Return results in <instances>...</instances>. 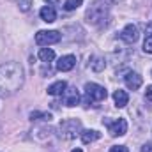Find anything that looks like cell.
<instances>
[{"instance_id":"obj_1","label":"cell","mask_w":152,"mask_h":152,"mask_svg":"<svg viewBox=\"0 0 152 152\" xmlns=\"http://www.w3.org/2000/svg\"><path fill=\"white\" fill-rule=\"evenodd\" d=\"M25 81L23 67L18 62L0 64V97H9L16 94Z\"/></svg>"},{"instance_id":"obj_2","label":"cell","mask_w":152,"mask_h":152,"mask_svg":"<svg viewBox=\"0 0 152 152\" xmlns=\"http://www.w3.org/2000/svg\"><path fill=\"white\" fill-rule=\"evenodd\" d=\"M108 14H110V5H108V2H104V0H96V2L87 9L85 18H87V21L92 23V25H101V23H104V21L108 20Z\"/></svg>"},{"instance_id":"obj_3","label":"cell","mask_w":152,"mask_h":152,"mask_svg":"<svg viewBox=\"0 0 152 152\" xmlns=\"http://www.w3.org/2000/svg\"><path fill=\"white\" fill-rule=\"evenodd\" d=\"M60 134L66 140H75L78 134H81V122L78 118H66L60 122Z\"/></svg>"},{"instance_id":"obj_4","label":"cell","mask_w":152,"mask_h":152,"mask_svg":"<svg viewBox=\"0 0 152 152\" xmlns=\"http://www.w3.org/2000/svg\"><path fill=\"white\" fill-rule=\"evenodd\" d=\"M108 92L104 87L97 85V83H87L85 85V101L87 103H97V101H103L106 99Z\"/></svg>"},{"instance_id":"obj_5","label":"cell","mask_w":152,"mask_h":152,"mask_svg":"<svg viewBox=\"0 0 152 152\" xmlns=\"http://www.w3.org/2000/svg\"><path fill=\"white\" fill-rule=\"evenodd\" d=\"M62 39V34L57 32V30H39L36 34V42L39 46H50V44H55Z\"/></svg>"},{"instance_id":"obj_6","label":"cell","mask_w":152,"mask_h":152,"mask_svg":"<svg viewBox=\"0 0 152 152\" xmlns=\"http://www.w3.org/2000/svg\"><path fill=\"white\" fill-rule=\"evenodd\" d=\"M104 124L108 126V133L112 136H124L127 133V120L126 118H117L113 122L104 120Z\"/></svg>"},{"instance_id":"obj_7","label":"cell","mask_w":152,"mask_h":152,"mask_svg":"<svg viewBox=\"0 0 152 152\" xmlns=\"http://www.w3.org/2000/svg\"><path fill=\"white\" fill-rule=\"evenodd\" d=\"M138 28H136V25H133V23H129V25H126L124 27V30L120 32V39L122 41H126L127 44H134L136 41H138Z\"/></svg>"},{"instance_id":"obj_8","label":"cell","mask_w":152,"mask_h":152,"mask_svg":"<svg viewBox=\"0 0 152 152\" xmlns=\"http://www.w3.org/2000/svg\"><path fill=\"white\" fill-rule=\"evenodd\" d=\"M75 66H76V57L75 55H64V57H60L58 62H57V69L62 71V73L71 71Z\"/></svg>"},{"instance_id":"obj_9","label":"cell","mask_w":152,"mask_h":152,"mask_svg":"<svg viewBox=\"0 0 152 152\" xmlns=\"http://www.w3.org/2000/svg\"><path fill=\"white\" fill-rule=\"evenodd\" d=\"M124 81H126V87L129 88V90H138L140 87H142V76L138 75V73H133V71H129L127 75L124 76Z\"/></svg>"},{"instance_id":"obj_10","label":"cell","mask_w":152,"mask_h":152,"mask_svg":"<svg viewBox=\"0 0 152 152\" xmlns=\"http://www.w3.org/2000/svg\"><path fill=\"white\" fill-rule=\"evenodd\" d=\"M64 103L66 106H76L80 104V92L76 90L75 87H67L64 92Z\"/></svg>"},{"instance_id":"obj_11","label":"cell","mask_w":152,"mask_h":152,"mask_svg":"<svg viewBox=\"0 0 152 152\" xmlns=\"http://www.w3.org/2000/svg\"><path fill=\"white\" fill-rule=\"evenodd\" d=\"M88 67H90L92 71H96V73H101V71L106 67L104 57H101V55H92V57L88 58Z\"/></svg>"},{"instance_id":"obj_12","label":"cell","mask_w":152,"mask_h":152,"mask_svg":"<svg viewBox=\"0 0 152 152\" xmlns=\"http://www.w3.org/2000/svg\"><path fill=\"white\" fill-rule=\"evenodd\" d=\"M39 16H41V20L46 21V23H53V21L57 20V12H55L53 5H44V7L39 11Z\"/></svg>"},{"instance_id":"obj_13","label":"cell","mask_w":152,"mask_h":152,"mask_svg":"<svg viewBox=\"0 0 152 152\" xmlns=\"http://www.w3.org/2000/svg\"><path fill=\"white\" fill-rule=\"evenodd\" d=\"M66 88H67V83L64 80H60V81H55L48 87V94L50 96H62L66 92Z\"/></svg>"},{"instance_id":"obj_14","label":"cell","mask_w":152,"mask_h":152,"mask_svg":"<svg viewBox=\"0 0 152 152\" xmlns=\"http://www.w3.org/2000/svg\"><path fill=\"white\" fill-rule=\"evenodd\" d=\"M113 101H115V106L117 108H124L127 103H129V96L126 94V90H115L113 92Z\"/></svg>"},{"instance_id":"obj_15","label":"cell","mask_w":152,"mask_h":152,"mask_svg":"<svg viewBox=\"0 0 152 152\" xmlns=\"http://www.w3.org/2000/svg\"><path fill=\"white\" fill-rule=\"evenodd\" d=\"M81 142L83 143H92V142H96V140H99V133L97 131H94V129H85V131H81Z\"/></svg>"},{"instance_id":"obj_16","label":"cell","mask_w":152,"mask_h":152,"mask_svg":"<svg viewBox=\"0 0 152 152\" xmlns=\"http://www.w3.org/2000/svg\"><path fill=\"white\" fill-rule=\"evenodd\" d=\"M39 58H41L42 62H51V60L55 58V51H53L51 48H41V50H39Z\"/></svg>"},{"instance_id":"obj_17","label":"cell","mask_w":152,"mask_h":152,"mask_svg":"<svg viewBox=\"0 0 152 152\" xmlns=\"http://www.w3.org/2000/svg\"><path fill=\"white\" fill-rule=\"evenodd\" d=\"M30 120H51V115L46 112H32L30 113Z\"/></svg>"},{"instance_id":"obj_18","label":"cell","mask_w":152,"mask_h":152,"mask_svg":"<svg viewBox=\"0 0 152 152\" xmlns=\"http://www.w3.org/2000/svg\"><path fill=\"white\" fill-rule=\"evenodd\" d=\"M83 4V0H66L64 2V9L66 11H75V9H78L80 5Z\"/></svg>"},{"instance_id":"obj_19","label":"cell","mask_w":152,"mask_h":152,"mask_svg":"<svg viewBox=\"0 0 152 152\" xmlns=\"http://www.w3.org/2000/svg\"><path fill=\"white\" fill-rule=\"evenodd\" d=\"M143 51L145 53H152V34H149L145 41H143Z\"/></svg>"},{"instance_id":"obj_20","label":"cell","mask_w":152,"mask_h":152,"mask_svg":"<svg viewBox=\"0 0 152 152\" xmlns=\"http://www.w3.org/2000/svg\"><path fill=\"white\" fill-rule=\"evenodd\" d=\"M18 5H20V9L23 12H27L30 9V5H32V0H18Z\"/></svg>"},{"instance_id":"obj_21","label":"cell","mask_w":152,"mask_h":152,"mask_svg":"<svg viewBox=\"0 0 152 152\" xmlns=\"http://www.w3.org/2000/svg\"><path fill=\"white\" fill-rule=\"evenodd\" d=\"M110 152H129V151H127L126 145H113V147L110 149Z\"/></svg>"},{"instance_id":"obj_22","label":"cell","mask_w":152,"mask_h":152,"mask_svg":"<svg viewBox=\"0 0 152 152\" xmlns=\"http://www.w3.org/2000/svg\"><path fill=\"white\" fill-rule=\"evenodd\" d=\"M145 97H147V101H152V85L147 87V90H145Z\"/></svg>"},{"instance_id":"obj_23","label":"cell","mask_w":152,"mask_h":152,"mask_svg":"<svg viewBox=\"0 0 152 152\" xmlns=\"http://www.w3.org/2000/svg\"><path fill=\"white\" fill-rule=\"evenodd\" d=\"M142 152H152V142H147V143L142 147Z\"/></svg>"},{"instance_id":"obj_24","label":"cell","mask_w":152,"mask_h":152,"mask_svg":"<svg viewBox=\"0 0 152 152\" xmlns=\"http://www.w3.org/2000/svg\"><path fill=\"white\" fill-rule=\"evenodd\" d=\"M44 2H46L48 5H57V4H58L60 0H44Z\"/></svg>"},{"instance_id":"obj_25","label":"cell","mask_w":152,"mask_h":152,"mask_svg":"<svg viewBox=\"0 0 152 152\" xmlns=\"http://www.w3.org/2000/svg\"><path fill=\"white\" fill-rule=\"evenodd\" d=\"M71 152H83V151H81V149H73Z\"/></svg>"}]
</instances>
